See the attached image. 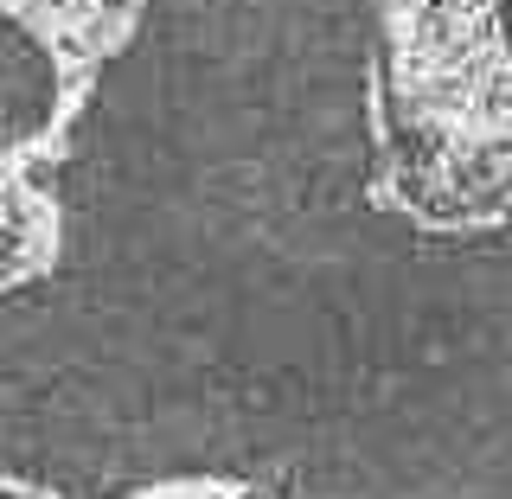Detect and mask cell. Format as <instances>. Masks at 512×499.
I'll return each instance as SVG.
<instances>
[{"label": "cell", "instance_id": "1", "mask_svg": "<svg viewBox=\"0 0 512 499\" xmlns=\"http://www.w3.org/2000/svg\"><path fill=\"white\" fill-rule=\"evenodd\" d=\"M372 0H141L0 301V455L45 499H512V212L391 192Z\"/></svg>", "mask_w": 512, "mask_h": 499}, {"label": "cell", "instance_id": "2", "mask_svg": "<svg viewBox=\"0 0 512 499\" xmlns=\"http://www.w3.org/2000/svg\"><path fill=\"white\" fill-rule=\"evenodd\" d=\"M52 58L39 52V39L7 20L0 26V128H7V141H32L45 128V116H52Z\"/></svg>", "mask_w": 512, "mask_h": 499}, {"label": "cell", "instance_id": "3", "mask_svg": "<svg viewBox=\"0 0 512 499\" xmlns=\"http://www.w3.org/2000/svg\"><path fill=\"white\" fill-rule=\"evenodd\" d=\"M500 32H506V52H512V0H500Z\"/></svg>", "mask_w": 512, "mask_h": 499}]
</instances>
